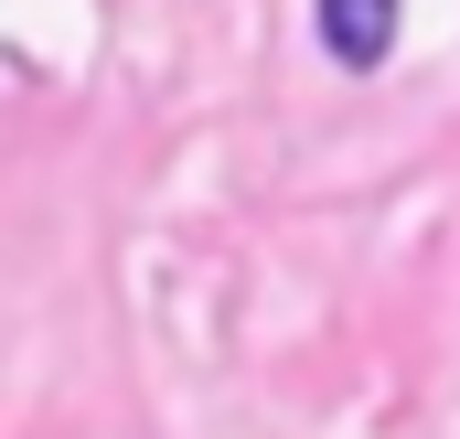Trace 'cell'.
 <instances>
[{"label":"cell","instance_id":"cell-1","mask_svg":"<svg viewBox=\"0 0 460 439\" xmlns=\"http://www.w3.org/2000/svg\"><path fill=\"white\" fill-rule=\"evenodd\" d=\"M396 11H407V0H322V43H332V65H375V54L396 43Z\"/></svg>","mask_w":460,"mask_h":439}]
</instances>
